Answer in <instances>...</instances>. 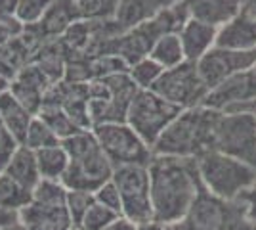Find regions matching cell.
<instances>
[{
	"mask_svg": "<svg viewBox=\"0 0 256 230\" xmlns=\"http://www.w3.org/2000/svg\"><path fill=\"white\" fill-rule=\"evenodd\" d=\"M148 171L153 220L162 226L180 224L203 188L197 159L153 155Z\"/></svg>",
	"mask_w": 256,
	"mask_h": 230,
	"instance_id": "cell-1",
	"label": "cell"
},
{
	"mask_svg": "<svg viewBox=\"0 0 256 230\" xmlns=\"http://www.w3.org/2000/svg\"><path fill=\"white\" fill-rule=\"evenodd\" d=\"M220 113L206 106L184 110L153 144V155L197 159L204 152H210Z\"/></svg>",
	"mask_w": 256,
	"mask_h": 230,
	"instance_id": "cell-2",
	"label": "cell"
},
{
	"mask_svg": "<svg viewBox=\"0 0 256 230\" xmlns=\"http://www.w3.org/2000/svg\"><path fill=\"white\" fill-rule=\"evenodd\" d=\"M62 146L69 155V167L62 184L67 190L96 192L100 186L111 180L115 167L100 148L92 131H80L62 140Z\"/></svg>",
	"mask_w": 256,
	"mask_h": 230,
	"instance_id": "cell-3",
	"label": "cell"
},
{
	"mask_svg": "<svg viewBox=\"0 0 256 230\" xmlns=\"http://www.w3.org/2000/svg\"><path fill=\"white\" fill-rule=\"evenodd\" d=\"M197 169L204 190L228 201L237 199L256 184V171L250 165L216 150L199 155Z\"/></svg>",
	"mask_w": 256,
	"mask_h": 230,
	"instance_id": "cell-4",
	"label": "cell"
},
{
	"mask_svg": "<svg viewBox=\"0 0 256 230\" xmlns=\"http://www.w3.org/2000/svg\"><path fill=\"white\" fill-rule=\"evenodd\" d=\"M180 226L182 230H256L239 199H222L204 190V186Z\"/></svg>",
	"mask_w": 256,
	"mask_h": 230,
	"instance_id": "cell-5",
	"label": "cell"
},
{
	"mask_svg": "<svg viewBox=\"0 0 256 230\" xmlns=\"http://www.w3.org/2000/svg\"><path fill=\"white\" fill-rule=\"evenodd\" d=\"M212 150L235 157L256 171V113L222 111L214 129Z\"/></svg>",
	"mask_w": 256,
	"mask_h": 230,
	"instance_id": "cell-6",
	"label": "cell"
},
{
	"mask_svg": "<svg viewBox=\"0 0 256 230\" xmlns=\"http://www.w3.org/2000/svg\"><path fill=\"white\" fill-rule=\"evenodd\" d=\"M96 136L100 148L104 150L107 159L111 165L117 167H126V165H144L148 167L153 159V150L151 146L140 138L136 131L126 121L122 123H106L98 125L92 129Z\"/></svg>",
	"mask_w": 256,
	"mask_h": 230,
	"instance_id": "cell-7",
	"label": "cell"
},
{
	"mask_svg": "<svg viewBox=\"0 0 256 230\" xmlns=\"http://www.w3.org/2000/svg\"><path fill=\"white\" fill-rule=\"evenodd\" d=\"M182 111L184 110L160 98L153 90H138L126 111V123L132 131L138 132L144 142L153 148L162 131Z\"/></svg>",
	"mask_w": 256,
	"mask_h": 230,
	"instance_id": "cell-8",
	"label": "cell"
},
{
	"mask_svg": "<svg viewBox=\"0 0 256 230\" xmlns=\"http://www.w3.org/2000/svg\"><path fill=\"white\" fill-rule=\"evenodd\" d=\"M122 201V217L134 224L153 220L150 196V171L144 165L117 167L111 176Z\"/></svg>",
	"mask_w": 256,
	"mask_h": 230,
	"instance_id": "cell-9",
	"label": "cell"
},
{
	"mask_svg": "<svg viewBox=\"0 0 256 230\" xmlns=\"http://www.w3.org/2000/svg\"><path fill=\"white\" fill-rule=\"evenodd\" d=\"M151 90L180 110L203 106L208 96V88L204 87L197 71V64L193 62H184L178 67L166 69Z\"/></svg>",
	"mask_w": 256,
	"mask_h": 230,
	"instance_id": "cell-10",
	"label": "cell"
},
{
	"mask_svg": "<svg viewBox=\"0 0 256 230\" xmlns=\"http://www.w3.org/2000/svg\"><path fill=\"white\" fill-rule=\"evenodd\" d=\"M256 64V50L250 52H234V50H224L214 46L206 54L197 62V71L199 77L212 92L214 88L224 85L228 79H232L237 73H243L246 69Z\"/></svg>",
	"mask_w": 256,
	"mask_h": 230,
	"instance_id": "cell-11",
	"label": "cell"
},
{
	"mask_svg": "<svg viewBox=\"0 0 256 230\" xmlns=\"http://www.w3.org/2000/svg\"><path fill=\"white\" fill-rule=\"evenodd\" d=\"M256 102V64L243 73L228 79L224 85L208 92L203 106L218 111H245Z\"/></svg>",
	"mask_w": 256,
	"mask_h": 230,
	"instance_id": "cell-12",
	"label": "cell"
},
{
	"mask_svg": "<svg viewBox=\"0 0 256 230\" xmlns=\"http://www.w3.org/2000/svg\"><path fill=\"white\" fill-rule=\"evenodd\" d=\"M20 224L23 230H73L67 199H32L27 207L20 211Z\"/></svg>",
	"mask_w": 256,
	"mask_h": 230,
	"instance_id": "cell-13",
	"label": "cell"
},
{
	"mask_svg": "<svg viewBox=\"0 0 256 230\" xmlns=\"http://www.w3.org/2000/svg\"><path fill=\"white\" fill-rule=\"evenodd\" d=\"M50 81L44 77V73L34 66V64H27V66L20 69L16 77L12 79L10 92L16 96V100L23 104L32 115H36L40 108H42V100L46 90L50 88Z\"/></svg>",
	"mask_w": 256,
	"mask_h": 230,
	"instance_id": "cell-14",
	"label": "cell"
},
{
	"mask_svg": "<svg viewBox=\"0 0 256 230\" xmlns=\"http://www.w3.org/2000/svg\"><path fill=\"white\" fill-rule=\"evenodd\" d=\"M216 35H218V29L212 27V25L197 22L193 18L188 20V22L184 23V27L178 31V37H180L182 46H184L186 60L197 64L208 50H212L214 46H216Z\"/></svg>",
	"mask_w": 256,
	"mask_h": 230,
	"instance_id": "cell-15",
	"label": "cell"
},
{
	"mask_svg": "<svg viewBox=\"0 0 256 230\" xmlns=\"http://www.w3.org/2000/svg\"><path fill=\"white\" fill-rule=\"evenodd\" d=\"M216 46L224 50H234V52L256 50V23L243 14H239L237 18L218 29Z\"/></svg>",
	"mask_w": 256,
	"mask_h": 230,
	"instance_id": "cell-16",
	"label": "cell"
},
{
	"mask_svg": "<svg viewBox=\"0 0 256 230\" xmlns=\"http://www.w3.org/2000/svg\"><path fill=\"white\" fill-rule=\"evenodd\" d=\"M190 16L197 22L220 29L241 14L243 0H186Z\"/></svg>",
	"mask_w": 256,
	"mask_h": 230,
	"instance_id": "cell-17",
	"label": "cell"
},
{
	"mask_svg": "<svg viewBox=\"0 0 256 230\" xmlns=\"http://www.w3.org/2000/svg\"><path fill=\"white\" fill-rule=\"evenodd\" d=\"M75 22H78L75 0H54L50 8L44 12L42 20L36 23V27L44 39L50 41V39H62Z\"/></svg>",
	"mask_w": 256,
	"mask_h": 230,
	"instance_id": "cell-18",
	"label": "cell"
},
{
	"mask_svg": "<svg viewBox=\"0 0 256 230\" xmlns=\"http://www.w3.org/2000/svg\"><path fill=\"white\" fill-rule=\"evenodd\" d=\"M178 0H120L115 22L122 31L132 29L140 23L150 22L157 14L170 8Z\"/></svg>",
	"mask_w": 256,
	"mask_h": 230,
	"instance_id": "cell-19",
	"label": "cell"
},
{
	"mask_svg": "<svg viewBox=\"0 0 256 230\" xmlns=\"http://www.w3.org/2000/svg\"><path fill=\"white\" fill-rule=\"evenodd\" d=\"M69 54L71 52L62 39H50V41H44L42 46L36 50V54L32 56V64L42 71L44 77L52 85H56L64 81L65 64H67Z\"/></svg>",
	"mask_w": 256,
	"mask_h": 230,
	"instance_id": "cell-20",
	"label": "cell"
},
{
	"mask_svg": "<svg viewBox=\"0 0 256 230\" xmlns=\"http://www.w3.org/2000/svg\"><path fill=\"white\" fill-rule=\"evenodd\" d=\"M32 119H34V115L23 104H20L12 92H6V94L0 96V121H2V127H4L6 132H10L20 144H23V140H25Z\"/></svg>",
	"mask_w": 256,
	"mask_h": 230,
	"instance_id": "cell-21",
	"label": "cell"
},
{
	"mask_svg": "<svg viewBox=\"0 0 256 230\" xmlns=\"http://www.w3.org/2000/svg\"><path fill=\"white\" fill-rule=\"evenodd\" d=\"M4 175L12 176L14 180H18L22 186L34 190V186L40 182V173H38V165H36V155L27 146H20L16 155L12 157L10 165L6 169Z\"/></svg>",
	"mask_w": 256,
	"mask_h": 230,
	"instance_id": "cell-22",
	"label": "cell"
},
{
	"mask_svg": "<svg viewBox=\"0 0 256 230\" xmlns=\"http://www.w3.org/2000/svg\"><path fill=\"white\" fill-rule=\"evenodd\" d=\"M34 155H36V165H38L40 178L62 182L65 171L69 167V155H67L64 146L58 144L52 148H44V150L34 152Z\"/></svg>",
	"mask_w": 256,
	"mask_h": 230,
	"instance_id": "cell-23",
	"label": "cell"
},
{
	"mask_svg": "<svg viewBox=\"0 0 256 230\" xmlns=\"http://www.w3.org/2000/svg\"><path fill=\"white\" fill-rule=\"evenodd\" d=\"M150 58L153 62H157L164 71L172 69V67H178L184 62H188L178 33L162 35L159 41L155 43V46L151 48Z\"/></svg>",
	"mask_w": 256,
	"mask_h": 230,
	"instance_id": "cell-24",
	"label": "cell"
},
{
	"mask_svg": "<svg viewBox=\"0 0 256 230\" xmlns=\"http://www.w3.org/2000/svg\"><path fill=\"white\" fill-rule=\"evenodd\" d=\"M32 201V192L8 175H0V207L22 211Z\"/></svg>",
	"mask_w": 256,
	"mask_h": 230,
	"instance_id": "cell-25",
	"label": "cell"
},
{
	"mask_svg": "<svg viewBox=\"0 0 256 230\" xmlns=\"http://www.w3.org/2000/svg\"><path fill=\"white\" fill-rule=\"evenodd\" d=\"M118 2L120 0H78V20L90 23L113 22L117 16Z\"/></svg>",
	"mask_w": 256,
	"mask_h": 230,
	"instance_id": "cell-26",
	"label": "cell"
},
{
	"mask_svg": "<svg viewBox=\"0 0 256 230\" xmlns=\"http://www.w3.org/2000/svg\"><path fill=\"white\" fill-rule=\"evenodd\" d=\"M36 117H40L60 140H65V138L73 136L76 132H80V129L71 121V117L60 106H42L40 111L36 113Z\"/></svg>",
	"mask_w": 256,
	"mask_h": 230,
	"instance_id": "cell-27",
	"label": "cell"
},
{
	"mask_svg": "<svg viewBox=\"0 0 256 230\" xmlns=\"http://www.w3.org/2000/svg\"><path fill=\"white\" fill-rule=\"evenodd\" d=\"M162 73H164V69L157 62H153L150 56L128 67V75L140 90H151L157 85V81L160 79Z\"/></svg>",
	"mask_w": 256,
	"mask_h": 230,
	"instance_id": "cell-28",
	"label": "cell"
},
{
	"mask_svg": "<svg viewBox=\"0 0 256 230\" xmlns=\"http://www.w3.org/2000/svg\"><path fill=\"white\" fill-rule=\"evenodd\" d=\"M58 144H62V140L54 134L52 129L40 117L34 115V119L29 125V131H27V136H25L22 146H27L32 152H38V150L52 148V146H58Z\"/></svg>",
	"mask_w": 256,
	"mask_h": 230,
	"instance_id": "cell-29",
	"label": "cell"
},
{
	"mask_svg": "<svg viewBox=\"0 0 256 230\" xmlns=\"http://www.w3.org/2000/svg\"><path fill=\"white\" fill-rule=\"evenodd\" d=\"M64 81L75 83V85H86V83L94 81L92 58H88L84 54H69L67 64H65Z\"/></svg>",
	"mask_w": 256,
	"mask_h": 230,
	"instance_id": "cell-30",
	"label": "cell"
},
{
	"mask_svg": "<svg viewBox=\"0 0 256 230\" xmlns=\"http://www.w3.org/2000/svg\"><path fill=\"white\" fill-rule=\"evenodd\" d=\"M118 217H122V215H117L115 211H111V209L104 207L98 201H94L92 207L86 211V215L82 217L76 230H104L113 220H117Z\"/></svg>",
	"mask_w": 256,
	"mask_h": 230,
	"instance_id": "cell-31",
	"label": "cell"
},
{
	"mask_svg": "<svg viewBox=\"0 0 256 230\" xmlns=\"http://www.w3.org/2000/svg\"><path fill=\"white\" fill-rule=\"evenodd\" d=\"M54 0H18L16 18L22 25H36L42 20L44 12L50 8Z\"/></svg>",
	"mask_w": 256,
	"mask_h": 230,
	"instance_id": "cell-32",
	"label": "cell"
},
{
	"mask_svg": "<svg viewBox=\"0 0 256 230\" xmlns=\"http://www.w3.org/2000/svg\"><path fill=\"white\" fill-rule=\"evenodd\" d=\"M94 194L92 192H80V190H67V211L73 220V228L80 224L86 211L94 203Z\"/></svg>",
	"mask_w": 256,
	"mask_h": 230,
	"instance_id": "cell-33",
	"label": "cell"
},
{
	"mask_svg": "<svg viewBox=\"0 0 256 230\" xmlns=\"http://www.w3.org/2000/svg\"><path fill=\"white\" fill-rule=\"evenodd\" d=\"M126 71H128V66L118 56L92 58V73H94V79H104V77L117 75V73H126Z\"/></svg>",
	"mask_w": 256,
	"mask_h": 230,
	"instance_id": "cell-34",
	"label": "cell"
},
{
	"mask_svg": "<svg viewBox=\"0 0 256 230\" xmlns=\"http://www.w3.org/2000/svg\"><path fill=\"white\" fill-rule=\"evenodd\" d=\"M94 199H96L100 205L115 211L117 215H122V201H120V194H118L117 186L113 184V180L106 182L104 186H100L94 192Z\"/></svg>",
	"mask_w": 256,
	"mask_h": 230,
	"instance_id": "cell-35",
	"label": "cell"
},
{
	"mask_svg": "<svg viewBox=\"0 0 256 230\" xmlns=\"http://www.w3.org/2000/svg\"><path fill=\"white\" fill-rule=\"evenodd\" d=\"M20 146H22V144L18 142L10 132H6V131L2 132V136H0V175L6 173V169H8V165H10V161H12V157L16 155V152H18Z\"/></svg>",
	"mask_w": 256,
	"mask_h": 230,
	"instance_id": "cell-36",
	"label": "cell"
},
{
	"mask_svg": "<svg viewBox=\"0 0 256 230\" xmlns=\"http://www.w3.org/2000/svg\"><path fill=\"white\" fill-rule=\"evenodd\" d=\"M237 199H239L241 205L245 207V213H246V217H248V220H250L252 224H256V184L248 188L246 192H243Z\"/></svg>",
	"mask_w": 256,
	"mask_h": 230,
	"instance_id": "cell-37",
	"label": "cell"
},
{
	"mask_svg": "<svg viewBox=\"0 0 256 230\" xmlns=\"http://www.w3.org/2000/svg\"><path fill=\"white\" fill-rule=\"evenodd\" d=\"M20 222V213L18 211H10V209L0 207V230H6Z\"/></svg>",
	"mask_w": 256,
	"mask_h": 230,
	"instance_id": "cell-38",
	"label": "cell"
},
{
	"mask_svg": "<svg viewBox=\"0 0 256 230\" xmlns=\"http://www.w3.org/2000/svg\"><path fill=\"white\" fill-rule=\"evenodd\" d=\"M104 230H136V224L132 220L124 219V217H118L117 220H113L109 226H106Z\"/></svg>",
	"mask_w": 256,
	"mask_h": 230,
	"instance_id": "cell-39",
	"label": "cell"
},
{
	"mask_svg": "<svg viewBox=\"0 0 256 230\" xmlns=\"http://www.w3.org/2000/svg\"><path fill=\"white\" fill-rule=\"evenodd\" d=\"M241 14H243V16H246L248 20H252V22L256 23V0H243Z\"/></svg>",
	"mask_w": 256,
	"mask_h": 230,
	"instance_id": "cell-40",
	"label": "cell"
},
{
	"mask_svg": "<svg viewBox=\"0 0 256 230\" xmlns=\"http://www.w3.org/2000/svg\"><path fill=\"white\" fill-rule=\"evenodd\" d=\"M10 87H12V79L0 71V96L6 94V92H10Z\"/></svg>",
	"mask_w": 256,
	"mask_h": 230,
	"instance_id": "cell-41",
	"label": "cell"
},
{
	"mask_svg": "<svg viewBox=\"0 0 256 230\" xmlns=\"http://www.w3.org/2000/svg\"><path fill=\"white\" fill-rule=\"evenodd\" d=\"M136 230H164V226L159 224V222H155V220H150V222L136 224Z\"/></svg>",
	"mask_w": 256,
	"mask_h": 230,
	"instance_id": "cell-42",
	"label": "cell"
},
{
	"mask_svg": "<svg viewBox=\"0 0 256 230\" xmlns=\"http://www.w3.org/2000/svg\"><path fill=\"white\" fill-rule=\"evenodd\" d=\"M164 230H182L180 224H168V226H164Z\"/></svg>",
	"mask_w": 256,
	"mask_h": 230,
	"instance_id": "cell-43",
	"label": "cell"
},
{
	"mask_svg": "<svg viewBox=\"0 0 256 230\" xmlns=\"http://www.w3.org/2000/svg\"><path fill=\"white\" fill-rule=\"evenodd\" d=\"M2 132H4V127H2V121H0V136H2Z\"/></svg>",
	"mask_w": 256,
	"mask_h": 230,
	"instance_id": "cell-44",
	"label": "cell"
},
{
	"mask_svg": "<svg viewBox=\"0 0 256 230\" xmlns=\"http://www.w3.org/2000/svg\"><path fill=\"white\" fill-rule=\"evenodd\" d=\"M75 2H78V0H75Z\"/></svg>",
	"mask_w": 256,
	"mask_h": 230,
	"instance_id": "cell-45",
	"label": "cell"
},
{
	"mask_svg": "<svg viewBox=\"0 0 256 230\" xmlns=\"http://www.w3.org/2000/svg\"><path fill=\"white\" fill-rule=\"evenodd\" d=\"M73 230H76V228H73Z\"/></svg>",
	"mask_w": 256,
	"mask_h": 230,
	"instance_id": "cell-46",
	"label": "cell"
}]
</instances>
